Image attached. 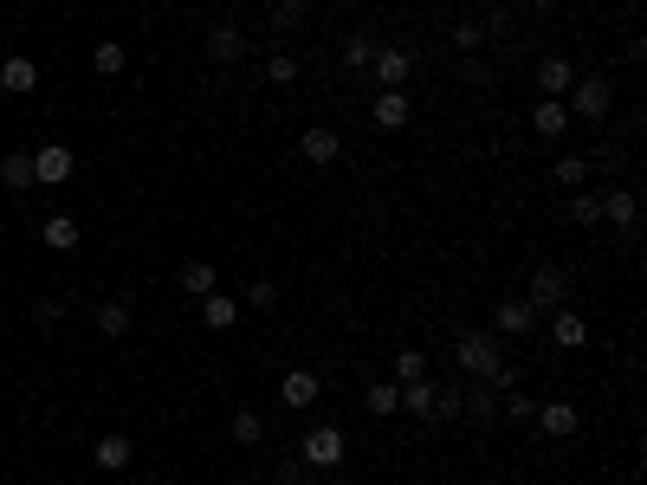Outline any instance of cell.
Segmentation results:
<instances>
[{
    "label": "cell",
    "mask_w": 647,
    "mask_h": 485,
    "mask_svg": "<svg viewBox=\"0 0 647 485\" xmlns=\"http://www.w3.org/2000/svg\"><path fill=\"white\" fill-rule=\"evenodd\" d=\"M298 156H305V162H337L343 156V136L324 130V123H311V130L298 136Z\"/></svg>",
    "instance_id": "cell-13"
},
{
    "label": "cell",
    "mask_w": 647,
    "mask_h": 485,
    "mask_svg": "<svg viewBox=\"0 0 647 485\" xmlns=\"http://www.w3.org/2000/svg\"><path fill=\"white\" fill-rule=\"evenodd\" d=\"M0 91H13V97L39 91V65L33 59H7V65H0Z\"/></svg>",
    "instance_id": "cell-20"
},
{
    "label": "cell",
    "mask_w": 647,
    "mask_h": 485,
    "mask_svg": "<svg viewBox=\"0 0 647 485\" xmlns=\"http://www.w3.org/2000/svg\"><path fill=\"white\" fill-rule=\"evenodd\" d=\"M39 240H46L52 253H72V246H78V220L72 214H52L46 227H39Z\"/></svg>",
    "instance_id": "cell-23"
},
{
    "label": "cell",
    "mask_w": 647,
    "mask_h": 485,
    "mask_svg": "<svg viewBox=\"0 0 647 485\" xmlns=\"http://www.w3.org/2000/svg\"><path fill=\"white\" fill-rule=\"evenodd\" d=\"M91 460H98V466H104V473H130V460H136V447H130V440H123V434H104V440H98V447H91Z\"/></svg>",
    "instance_id": "cell-16"
},
{
    "label": "cell",
    "mask_w": 647,
    "mask_h": 485,
    "mask_svg": "<svg viewBox=\"0 0 647 485\" xmlns=\"http://www.w3.org/2000/svg\"><path fill=\"white\" fill-rule=\"evenodd\" d=\"M227 434L240 440V447H259V440H266V421H259L253 408H240V414H233V421H227Z\"/></svg>",
    "instance_id": "cell-26"
},
{
    "label": "cell",
    "mask_w": 647,
    "mask_h": 485,
    "mask_svg": "<svg viewBox=\"0 0 647 485\" xmlns=\"http://www.w3.org/2000/svg\"><path fill=\"white\" fill-rule=\"evenodd\" d=\"M479 46H486V33H479V20H460V26H453V52H466V59H473Z\"/></svg>",
    "instance_id": "cell-34"
},
{
    "label": "cell",
    "mask_w": 647,
    "mask_h": 485,
    "mask_svg": "<svg viewBox=\"0 0 647 485\" xmlns=\"http://www.w3.org/2000/svg\"><path fill=\"white\" fill-rule=\"evenodd\" d=\"M266 78H272V85H298V59H292V52H272V59H266Z\"/></svg>",
    "instance_id": "cell-35"
},
{
    "label": "cell",
    "mask_w": 647,
    "mask_h": 485,
    "mask_svg": "<svg viewBox=\"0 0 647 485\" xmlns=\"http://www.w3.org/2000/svg\"><path fill=\"white\" fill-rule=\"evenodd\" d=\"M311 7H318V0H279V13H272V26H279V33H285V26H292L298 13H311Z\"/></svg>",
    "instance_id": "cell-38"
},
{
    "label": "cell",
    "mask_w": 647,
    "mask_h": 485,
    "mask_svg": "<svg viewBox=\"0 0 647 485\" xmlns=\"http://www.w3.org/2000/svg\"><path fill=\"white\" fill-rule=\"evenodd\" d=\"M550 343H557V350H583V343H589V324L576 311H550Z\"/></svg>",
    "instance_id": "cell-15"
},
{
    "label": "cell",
    "mask_w": 647,
    "mask_h": 485,
    "mask_svg": "<svg viewBox=\"0 0 647 485\" xmlns=\"http://www.w3.org/2000/svg\"><path fill=\"white\" fill-rule=\"evenodd\" d=\"M233 317H240V298H220V291L201 298V324H208V330H227Z\"/></svg>",
    "instance_id": "cell-24"
},
{
    "label": "cell",
    "mask_w": 647,
    "mask_h": 485,
    "mask_svg": "<svg viewBox=\"0 0 647 485\" xmlns=\"http://www.w3.org/2000/svg\"><path fill=\"white\" fill-rule=\"evenodd\" d=\"M91 65H98V78H117L123 65H130V52H123L117 39H98V46H91Z\"/></svg>",
    "instance_id": "cell-25"
},
{
    "label": "cell",
    "mask_w": 647,
    "mask_h": 485,
    "mask_svg": "<svg viewBox=\"0 0 647 485\" xmlns=\"http://www.w3.org/2000/svg\"><path fill=\"white\" fill-rule=\"evenodd\" d=\"M440 395H447V382H434V376L402 382V414H415V421H434V414H440Z\"/></svg>",
    "instance_id": "cell-7"
},
{
    "label": "cell",
    "mask_w": 647,
    "mask_h": 485,
    "mask_svg": "<svg viewBox=\"0 0 647 485\" xmlns=\"http://www.w3.org/2000/svg\"><path fill=\"white\" fill-rule=\"evenodd\" d=\"M408 117H415V104H408V91H382V97H376V123H382V130H402Z\"/></svg>",
    "instance_id": "cell-22"
},
{
    "label": "cell",
    "mask_w": 647,
    "mask_h": 485,
    "mask_svg": "<svg viewBox=\"0 0 647 485\" xmlns=\"http://www.w3.org/2000/svg\"><path fill=\"white\" fill-rule=\"evenodd\" d=\"M182 291H188V298H208V291H214V266H208V259H188V266H182Z\"/></svg>",
    "instance_id": "cell-27"
},
{
    "label": "cell",
    "mask_w": 647,
    "mask_h": 485,
    "mask_svg": "<svg viewBox=\"0 0 647 485\" xmlns=\"http://www.w3.org/2000/svg\"><path fill=\"white\" fill-rule=\"evenodd\" d=\"M130 324H136V317H130V298H104L98 304V337L117 343V337H130Z\"/></svg>",
    "instance_id": "cell-17"
},
{
    "label": "cell",
    "mask_w": 647,
    "mask_h": 485,
    "mask_svg": "<svg viewBox=\"0 0 647 485\" xmlns=\"http://www.w3.org/2000/svg\"><path fill=\"white\" fill-rule=\"evenodd\" d=\"M570 220H576V227H596V220H602V194L570 188Z\"/></svg>",
    "instance_id": "cell-29"
},
{
    "label": "cell",
    "mask_w": 647,
    "mask_h": 485,
    "mask_svg": "<svg viewBox=\"0 0 647 485\" xmlns=\"http://www.w3.org/2000/svg\"><path fill=\"white\" fill-rule=\"evenodd\" d=\"M453 363H460L466 376L492 382L499 395L518 382V376H512V363H505V337H492V330H460V337H453Z\"/></svg>",
    "instance_id": "cell-1"
},
{
    "label": "cell",
    "mask_w": 647,
    "mask_h": 485,
    "mask_svg": "<svg viewBox=\"0 0 647 485\" xmlns=\"http://www.w3.org/2000/svg\"><path fill=\"white\" fill-rule=\"evenodd\" d=\"M570 85H576V65L563 59V52H550V59H538V91H544V97H563Z\"/></svg>",
    "instance_id": "cell-14"
},
{
    "label": "cell",
    "mask_w": 647,
    "mask_h": 485,
    "mask_svg": "<svg viewBox=\"0 0 647 485\" xmlns=\"http://www.w3.org/2000/svg\"><path fill=\"white\" fill-rule=\"evenodd\" d=\"M635 214H641V201H635V188H602V220H609V227H622V233H635Z\"/></svg>",
    "instance_id": "cell-10"
},
{
    "label": "cell",
    "mask_w": 647,
    "mask_h": 485,
    "mask_svg": "<svg viewBox=\"0 0 647 485\" xmlns=\"http://www.w3.org/2000/svg\"><path fill=\"white\" fill-rule=\"evenodd\" d=\"M563 298H570V279H563V272L557 266H538V272H531V285H525V304H531V311H563Z\"/></svg>",
    "instance_id": "cell-5"
},
{
    "label": "cell",
    "mask_w": 647,
    "mask_h": 485,
    "mask_svg": "<svg viewBox=\"0 0 647 485\" xmlns=\"http://www.w3.org/2000/svg\"><path fill=\"white\" fill-rule=\"evenodd\" d=\"M563 104H570V117L602 123V117H609V104H615V91H609V78H602V72H576V85L563 91Z\"/></svg>",
    "instance_id": "cell-2"
},
{
    "label": "cell",
    "mask_w": 647,
    "mask_h": 485,
    "mask_svg": "<svg viewBox=\"0 0 647 485\" xmlns=\"http://www.w3.org/2000/svg\"><path fill=\"white\" fill-rule=\"evenodd\" d=\"M0 182H7L13 194H26V188H33V156H7V162H0Z\"/></svg>",
    "instance_id": "cell-28"
},
{
    "label": "cell",
    "mask_w": 647,
    "mask_h": 485,
    "mask_svg": "<svg viewBox=\"0 0 647 485\" xmlns=\"http://www.w3.org/2000/svg\"><path fill=\"white\" fill-rule=\"evenodd\" d=\"M421 376H428V356H421V350H395V388H402V382H421Z\"/></svg>",
    "instance_id": "cell-30"
},
{
    "label": "cell",
    "mask_w": 647,
    "mask_h": 485,
    "mask_svg": "<svg viewBox=\"0 0 647 485\" xmlns=\"http://www.w3.org/2000/svg\"><path fill=\"white\" fill-rule=\"evenodd\" d=\"M369 59H376V46H369V39H343V65H350V72H363Z\"/></svg>",
    "instance_id": "cell-37"
},
{
    "label": "cell",
    "mask_w": 647,
    "mask_h": 485,
    "mask_svg": "<svg viewBox=\"0 0 647 485\" xmlns=\"http://www.w3.org/2000/svg\"><path fill=\"white\" fill-rule=\"evenodd\" d=\"M479 33H486V39H518V13L512 7H492L486 20H479Z\"/></svg>",
    "instance_id": "cell-31"
},
{
    "label": "cell",
    "mask_w": 647,
    "mask_h": 485,
    "mask_svg": "<svg viewBox=\"0 0 647 485\" xmlns=\"http://www.w3.org/2000/svg\"><path fill=\"white\" fill-rule=\"evenodd\" d=\"M318 395H324L318 369H285V376H279V401H285V408H318Z\"/></svg>",
    "instance_id": "cell-8"
},
{
    "label": "cell",
    "mask_w": 647,
    "mask_h": 485,
    "mask_svg": "<svg viewBox=\"0 0 647 485\" xmlns=\"http://www.w3.org/2000/svg\"><path fill=\"white\" fill-rule=\"evenodd\" d=\"M460 414L466 421H499V388L473 376V388H460Z\"/></svg>",
    "instance_id": "cell-9"
},
{
    "label": "cell",
    "mask_w": 647,
    "mask_h": 485,
    "mask_svg": "<svg viewBox=\"0 0 647 485\" xmlns=\"http://www.w3.org/2000/svg\"><path fill=\"white\" fill-rule=\"evenodd\" d=\"M538 330V311H531L525 298H499V311H492V337H531Z\"/></svg>",
    "instance_id": "cell-6"
},
{
    "label": "cell",
    "mask_w": 647,
    "mask_h": 485,
    "mask_svg": "<svg viewBox=\"0 0 647 485\" xmlns=\"http://www.w3.org/2000/svg\"><path fill=\"white\" fill-rule=\"evenodd\" d=\"M408 65H415V59H408V52H402V46H382V52H376V59H369V72H376V85H382V91H402V78H408Z\"/></svg>",
    "instance_id": "cell-11"
},
{
    "label": "cell",
    "mask_w": 647,
    "mask_h": 485,
    "mask_svg": "<svg viewBox=\"0 0 647 485\" xmlns=\"http://www.w3.org/2000/svg\"><path fill=\"white\" fill-rule=\"evenodd\" d=\"M72 169H78V156L65 143H39L33 149V188H59V182H72Z\"/></svg>",
    "instance_id": "cell-4"
},
{
    "label": "cell",
    "mask_w": 647,
    "mask_h": 485,
    "mask_svg": "<svg viewBox=\"0 0 647 485\" xmlns=\"http://www.w3.org/2000/svg\"><path fill=\"white\" fill-rule=\"evenodd\" d=\"M246 304H253V311H272V304H279V285H272V279H253V285H246Z\"/></svg>",
    "instance_id": "cell-36"
},
{
    "label": "cell",
    "mask_w": 647,
    "mask_h": 485,
    "mask_svg": "<svg viewBox=\"0 0 647 485\" xmlns=\"http://www.w3.org/2000/svg\"><path fill=\"white\" fill-rule=\"evenodd\" d=\"M33 317H39V324H59V317H65V298H39Z\"/></svg>",
    "instance_id": "cell-39"
},
{
    "label": "cell",
    "mask_w": 647,
    "mask_h": 485,
    "mask_svg": "<svg viewBox=\"0 0 647 485\" xmlns=\"http://www.w3.org/2000/svg\"><path fill=\"white\" fill-rule=\"evenodd\" d=\"M525 7H557V0H525Z\"/></svg>",
    "instance_id": "cell-41"
},
{
    "label": "cell",
    "mask_w": 647,
    "mask_h": 485,
    "mask_svg": "<svg viewBox=\"0 0 647 485\" xmlns=\"http://www.w3.org/2000/svg\"><path fill=\"white\" fill-rule=\"evenodd\" d=\"M363 408L376 414V421H389V414H402V388H395V382H369L363 388Z\"/></svg>",
    "instance_id": "cell-21"
},
{
    "label": "cell",
    "mask_w": 647,
    "mask_h": 485,
    "mask_svg": "<svg viewBox=\"0 0 647 485\" xmlns=\"http://www.w3.org/2000/svg\"><path fill=\"white\" fill-rule=\"evenodd\" d=\"M337 7H363V0H337Z\"/></svg>",
    "instance_id": "cell-42"
},
{
    "label": "cell",
    "mask_w": 647,
    "mask_h": 485,
    "mask_svg": "<svg viewBox=\"0 0 647 485\" xmlns=\"http://www.w3.org/2000/svg\"><path fill=\"white\" fill-rule=\"evenodd\" d=\"M292 485H318V479H292Z\"/></svg>",
    "instance_id": "cell-43"
},
{
    "label": "cell",
    "mask_w": 647,
    "mask_h": 485,
    "mask_svg": "<svg viewBox=\"0 0 647 485\" xmlns=\"http://www.w3.org/2000/svg\"><path fill=\"white\" fill-rule=\"evenodd\" d=\"M583 175H589V156H557L550 182H557V188H583Z\"/></svg>",
    "instance_id": "cell-32"
},
{
    "label": "cell",
    "mask_w": 647,
    "mask_h": 485,
    "mask_svg": "<svg viewBox=\"0 0 647 485\" xmlns=\"http://www.w3.org/2000/svg\"><path fill=\"white\" fill-rule=\"evenodd\" d=\"M499 414H512V421H538V401H531V395H518V388H505Z\"/></svg>",
    "instance_id": "cell-33"
},
{
    "label": "cell",
    "mask_w": 647,
    "mask_h": 485,
    "mask_svg": "<svg viewBox=\"0 0 647 485\" xmlns=\"http://www.w3.org/2000/svg\"><path fill=\"white\" fill-rule=\"evenodd\" d=\"M208 59L240 65L246 59V33H240V26H214V33H208Z\"/></svg>",
    "instance_id": "cell-18"
},
{
    "label": "cell",
    "mask_w": 647,
    "mask_h": 485,
    "mask_svg": "<svg viewBox=\"0 0 647 485\" xmlns=\"http://www.w3.org/2000/svg\"><path fill=\"white\" fill-rule=\"evenodd\" d=\"M343 460H350V440H343V427H311V434L298 440V466H318V473H337Z\"/></svg>",
    "instance_id": "cell-3"
},
{
    "label": "cell",
    "mask_w": 647,
    "mask_h": 485,
    "mask_svg": "<svg viewBox=\"0 0 647 485\" xmlns=\"http://www.w3.org/2000/svg\"><path fill=\"white\" fill-rule=\"evenodd\" d=\"M466 85H492V65L486 59H466Z\"/></svg>",
    "instance_id": "cell-40"
},
{
    "label": "cell",
    "mask_w": 647,
    "mask_h": 485,
    "mask_svg": "<svg viewBox=\"0 0 647 485\" xmlns=\"http://www.w3.org/2000/svg\"><path fill=\"white\" fill-rule=\"evenodd\" d=\"M531 130L538 136H570V104H563V97H538V110H531Z\"/></svg>",
    "instance_id": "cell-12"
},
{
    "label": "cell",
    "mask_w": 647,
    "mask_h": 485,
    "mask_svg": "<svg viewBox=\"0 0 647 485\" xmlns=\"http://www.w3.org/2000/svg\"><path fill=\"white\" fill-rule=\"evenodd\" d=\"M538 427L550 440H570L576 434V408H570V401H538Z\"/></svg>",
    "instance_id": "cell-19"
}]
</instances>
